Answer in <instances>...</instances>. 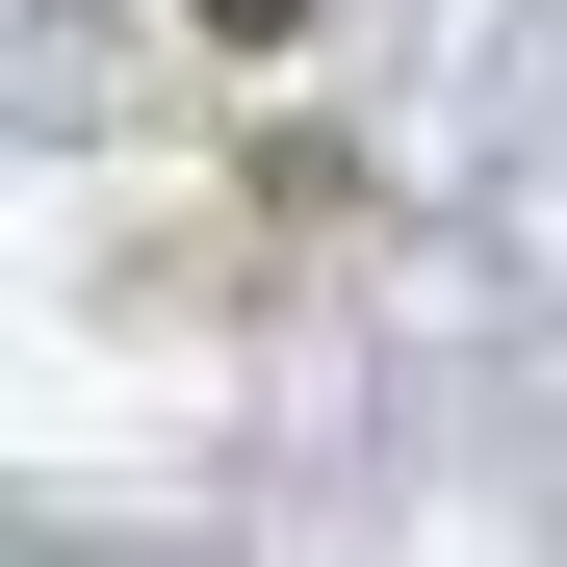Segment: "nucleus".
<instances>
[{
    "label": "nucleus",
    "mask_w": 567,
    "mask_h": 567,
    "mask_svg": "<svg viewBox=\"0 0 567 567\" xmlns=\"http://www.w3.org/2000/svg\"><path fill=\"white\" fill-rule=\"evenodd\" d=\"M181 27H207V52H310V0H181Z\"/></svg>",
    "instance_id": "1"
}]
</instances>
